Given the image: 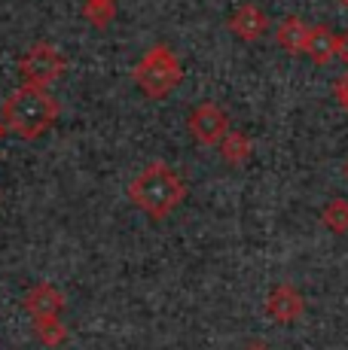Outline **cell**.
I'll return each mask as SVG.
<instances>
[{
	"mask_svg": "<svg viewBox=\"0 0 348 350\" xmlns=\"http://www.w3.org/2000/svg\"><path fill=\"white\" fill-rule=\"evenodd\" d=\"M245 350H269V345H263V341H251Z\"/></svg>",
	"mask_w": 348,
	"mask_h": 350,
	"instance_id": "e0dca14e",
	"label": "cell"
},
{
	"mask_svg": "<svg viewBox=\"0 0 348 350\" xmlns=\"http://www.w3.org/2000/svg\"><path fill=\"white\" fill-rule=\"evenodd\" d=\"M339 58L348 64V31L345 33H339Z\"/></svg>",
	"mask_w": 348,
	"mask_h": 350,
	"instance_id": "2e32d148",
	"label": "cell"
},
{
	"mask_svg": "<svg viewBox=\"0 0 348 350\" xmlns=\"http://www.w3.org/2000/svg\"><path fill=\"white\" fill-rule=\"evenodd\" d=\"M336 98H339V104H343L345 110H348V73L336 83Z\"/></svg>",
	"mask_w": 348,
	"mask_h": 350,
	"instance_id": "9a60e30c",
	"label": "cell"
},
{
	"mask_svg": "<svg viewBox=\"0 0 348 350\" xmlns=\"http://www.w3.org/2000/svg\"><path fill=\"white\" fill-rule=\"evenodd\" d=\"M25 311L34 320H46V317H62L64 311V295L58 286L52 284H34L25 293Z\"/></svg>",
	"mask_w": 348,
	"mask_h": 350,
	"instance_id": "ba28073f",
	"label": "cell"
},
{
	"mask_svg": "<svg viewBox=\"0 0 348 350\" xmlns=\"http://www.w3.org/2000/svg\"><path fill=\"white\" fill-rule=\"evenodd\" d=\"M306 55L314 64H327L339 55V33H333L327 25H314L309 33V46H306Z\"/></svg>",
	"mask_w": 348,
	"mask_h": 350,
	"instance_id": "30bf717a",
	"label": "cell"
},
{
	"mask_svg": "<svg viewBox=\"0 0 348 350\" xmlns=\"http://www.w3.org/2000/svg\"><path fill=\"white\" fill-rule=\"evenodd\" d=\"M345 177H348V161H345Z\"/></svg>",
	"mask_w": 348,
	"mask_h": 350,
	"instance_id": "ffe728a7",
	"label": "cell"
},
{
	"mask_svg": "<svg viewBox=\"0 0 348 350\" xmlns=\"http://www.w3.org/2000/svg\"><path fill=\"white\" fill-rule=\"evenodd\" d=\"M116 3L119 0H83V16L89 25L95 28H107L116 16Z\"/></svg>",
	"mask_w": 348,
	"mask_h": 350,
	"instance_id": "4fadbf2b",
	"label": "cell"
},
{
	"mask_svg": "<svg viewBox=\"0 0 348 350\" xmlns=\"http://www.w3.org/2000/svg\"><path fill=\"white\" fill-rule=\"evenodd\" d=\"M0 116L12 134L34 140L43 131H49L52 122L58 119V100L40 85H18L0 104Z\"/></svg>",
	"mask_w": 348,
	"mask_h": 350,
	"instance_id": "6da1fadb",
	"label": "cell"
},
{
	"mask_svg": "<svg viewBox=\"0 0 348 350\" xmlns=\"http://www.w3.org/2000/svg\"><path fill=\"white\" fill-rule=\"evenodd\" d=\"M336 3H339V6H345V10H348V0H336Z\"/></svg>",
	"mask_w": 348,
	"mask_h": 350,
	"instance_id": "d6986e66",
	"label": "cell"
},
{
	"mask_svg": "<svg viewBox=\"0 0 348 350\" xmlns=\"http://www.w3.org/2000/svg\"><path fill=\"white\" fill-rule=\"evenodd\" d=\"M180 77H184V64H180L177 52L165 43L150 46L132 67V79L147 98H165L177 89Z\"/></svg>",
	"mask_w": 348,
	"mask_h": 350,
	"instance_id": "3957f363",
	"label": "cell"
},
{
	"mask_svg": "<svg viewBox=\"0 0 348 350\" xmlns=\"http://www.w3.org/2000/svg\"><path fill=\"white\" fill-rule=\"evenodd\" d=\"M309 33L312 28L303 22L299 16H287V18H281L278 22V28H275V40H278V46L284 52H306V46H309Z\"/></svg>",
	"mask_w": 348,
	"mask_h": 350,
	"instance_id": "9c48e42d",
	"label": "cell"
},
{
	"mask_svg": "<svg viewBox=\"0 0 348 350\" xmlns=\"http://www.w3.org/2000/svg\"><path fill=\"white\" fill-rule=\"evenodd\" d=\"M229 31L236 33L238 40H245V43H253V40H260L266 31H269V16H266L263 6L242 3L229 16Z\"/></svg>",
	"mask_w": 348,
	"mask_h": 350,
	"instance_id": "52a82bcc",
	"label": "cell"
},
{
	"mask_svg": "<svg viewBox=\"0 0 348 350\" xmlns=\"http://www.w3.org/2000/svg\"><path fill=\"white\" fill-rule=\"evenodd\" d=\"M190 131L199 144L220 146V140H223L232 128H229V116H226L223 107L214 104V100H202V104H196L190 113Z\"/></svg>",
	"mask_w": 348,
	"mask_h": 350,
	"instance_id": "5b68a950",
	"label": "cell"
},
{
	"mask_svg": "<svg viewBox=\"0 0 348 350\" xmlns=\"http://www.w3.org/2000/svg\"><path fill=\"white\" fill-rule=\"evenodd\" d=\"M306 311V299L293 284H278L269 289L266 295V314H269L275 323L287 326V323H297Z\"/></svg>",
	"mask_w": 348,
	"mask_h": 350,
	"instance_id": "8992f818",
	"label": "cell"
},
{
	"mask_svg": "<svg viewBox=\"0 0 348 350\" xmlns=\"http://www.w3.org/2000/svg\"><path fill=\"white\" fill-rule=\"evenodd\" d=\"M321 223L336 234H348V198H330L321 211Z\"/></svg>",
	"mask_w": 348,
	"mask_h": 350,
	"instance_id": "7c38bea8",
	"label": "cell"
},
{
	"mask_svg": "<svg viewBox=\"0 0 348 350\" xmlns=\"http://www.w3.org/2000/svg\"><path fill=\"white\" fill-rule=\"evenodd\" d=\"M64 64H68V62H64V55L52 43H46V40L34 43L22 55V62H18V67H22V77H25V85H40V89H46L52 79L62 77Z\"/></svg>",
	"mask_w": 348,
	"mask_h": 350,
	"instance_id": "277c9868",
	"label": "cell"
},
{
	"mask_svg": "<svg viewBox=\"0 0 348 350\" xmlns=\"http://www.w3.org/2000/svg\"><path fill=\"white\" fill-rule=\"evenodd\" d=\"M6 131H10V128H6V122H3V116H0V140L6 137Z\"/></svg>",
	"mask_w": 348,
	"mask_h": 350,
	"instance_id": "ac0fdd59",
	"label": "cell"
},
{
	"mask_svg": "<svg viewBox=\"0 0 348 350\" xmlns=\"http://www.w3.org/2000/svg\"><path fill=\"white\" fill-rule=\"evenodd\" d=\"M251 152H253V140L245 131H229L220 140V156L229 161V165H245L251 159Z\"/></svg>",
	"mask_w": 348,
	"mask_h": 350,
	"instance_id": "8fae6325",
	"label": "cell"
},
{
	"mask_svg": "<svg viewBox=\"0 0 348 350\" xmlns=\"http://www.w3.org/2000/svg\"><path fill=\"white\" fill-rule=\"evenodd\" d=\"M186 186L165 161H150L129 183L132 204L140 207L150 219H165L184 201Z\"/></svg>",
	"mask_w": 348,
	"mask_h": 350,
	"instance_id": "7a4b0ae2",
	"label": "cell"
},
{
	"mask_svg": "<svg viewBox=\"0 0 348 350\" xmlns=\"http://www.w3.org/2000/svg\"><path fill=\"white\" fill-rule=\"evenodd\" d=\"M34 332L43 345L58 347L64 338H68V329H64L62 317H46V320H34Z\"/></svg>",
	"mask_w": 348,
	"mask_h": 350,
	"instance_id": "5bb4252c",
	"label": "cell"
}]
</instances>
